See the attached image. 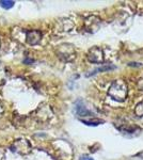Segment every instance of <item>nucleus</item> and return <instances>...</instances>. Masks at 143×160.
<instances>
[{
    "label": "nucleus",
    "mask_w": 143,
    "mask_h": 160,
    "mask_svg": "<svg viewBox=\"0 0 143 160\" xmlns=\"http://www.w3.org/2000/svg\"><path fill=\"white\" fill-rule=\"evenodd\" d=\"M127 84L124 80L118 79L112 82L108 90V95L116 102H124L127 97Z\"/></svg>",
    "instance_id": "nucleus-1"
},
{
    "label": "nucleus",
    "mask_w": 143,
    "mask_h": 160,
    "mask_svg": "<svg viewBox=\"0 0 143 160\" xmlns=\"http://www.w3.org/2000/svg\"><path fill=\"white\" fill-rule=\"evenodd\" d=\"M57 55L63 61H73L75 59V49L73 45L69 43H63L59 45L56 49Z\"/></svg>",
    "instance_id": "nucleus-2"
},
{
    "label": "nucleus",
    "mask_w": 143,
    "mask_h": 160,
    "mask_svg": "<svg viewBox=\"0 0 143 160\" xmlns=\"http://www.w3.org/2000/svg\"><path fill=\"white\" fill-rule=\"evenodd\" d=\"M12 152L20 155H27L31 152V145L29 141L25 140V139H19L16 140L11 146Z\"/></svg>",
    "instance_id": "nucleus-3"
},
{
    "label": "nucleus",
    "mask_w": 143,
    "mask_h": 160,
    "mask_svg": "<svg viewBox=\"0 0 143 160\" xmlns=\"http://www.w3.org/2000/svg\"><path fill=\"white\" fill-rule=\"evenodd\" d=\"M88 59L93 63H101L104 62V51L100 47L94 46L88 52Z\"/></svg>",
    "instance_id": "nucleus-4"
},
{
    "label": "nucleus",
    "mask_w": 143,
    "mask_h": 160,
    "mask_svg": "<svg viewBox=\"0 0 143 160\" xmlns=\"http://www.w3.org/2000/svg\"><path fill=\"white\" fill-rule=\"evenodd\" d=\"M42 38V32L38 30H28L26 32V41L29 45H36Z\"/></svg>",
    "instance_id": "nucleus-5"
},
{
    "label": "nucleus",
    "mask_w": 143,
    "mask_h": 160,
    "mask_svg": "<svg viewBox=\"0 0 143 160\" xmlns=\"http://www.w3.org/2000/svg\"><path fill=\"white\" fill-rule=\"evenodd\" d=\"M73 27H74V24L69 19H63L59 22L58 25H57V29H59L58 31H61V32L62 31L69 32V31H71V29H73Z\"/></svg>",
    "instance_id": "nucleus-6"
},
{
    "label": "nucleus",
    "mask_w": 143,
    "mask_h": 160,
    "mask_svg": "<svg viewBox=\"0 0 143 160\" xmlns=\"http://www.w3.org/2000/svg\"><path fill=\"white\" fill-rule=\"evenodd\" d=\"M76 112H77L78 115H80V117H87V115L92 114V113H91L90 111L84 107V104H82V102H80V100L77 102V105H76Z\"/></svg>",
    "instance_id": "nucleus-7"
},
{
    "label": "nucleus",
    "mask_w": 143,
    "mask_h": 160,
    "mask_svg": "<svg viewBox=\"0 0 143 160\" xmlns=\"http://www.w3.org/2000/svg\"><path fill=\"white\" fill-rule=\"evenodd\" d=\"M115 68V66L112 65V64H106V65H103V66H100V68H95L94 71H92L90 74L87 75V77L89 76H92V75H95L96 73H100V72H108V71H112V69Z\"/></svg>",
    "instance_id": "nucleus-8"
},
{
    "label": "nucleus",
    "mask_w": 143,
    "mask_h": 160,
    "mask_svg": "<svg viewBox=\"0 0 143 160\" xmlns=\"http://www.w3.org/2000/svg\"><path fill=\"white\" fill-rule=\"evenodd\" d=\"M135 113H136L138 117L143 118V100L136 106V108H135Z\"/></svg>",
    "instance_id": "nucleus-9"
},
{
    "label": "nucleus",
    "mask_w": 143,
    "mask_h": 160,
    "mask_svg": "<svg viewBox=\"0 0 143 160\" xmlns=\"http://www.w3.org/2000/svg\"><path fill=\"white\" fill-rule=\"evenodd\" d=\"M15 2L14 1H11V0H0V6L4 9H11V8L14 6Z\"/></svg>",
    "instance_id": "nucleus-10"
},
{
    "label": "nucleus",
    "mask_w": 143,
    "mask_h": 160,
    "mask_svg": "<svg viewBox=\"0 0 143 160\" xmlns=\"http://www.w3.org/2000/svg\"><path fill=\"white\" fill-rule=\"evenodd\" d=\"M82 123H84L85 125L88 126H97L100 124H103L104 121L103 120H94V121H84V120H81Z\"/></svg>",
    "instance_id": "nucleus-11"
},
{
    "label": "nucleus",
    "mask_w": 143,
    "mask_h": 160,
    "mask_svg": "<svg viewBox=\"0 0 143 160\" xmlns=\"http://www.w3.org/2000/svg\"><path fill=\"white\" fill-rule=\"evenodd\" d=\"M4 77H6V73H4V68L0 66V84L4 83Z\"/></svg>",
    "instance_id": "nucleus-12"
},
{
    "label": "nucleus",
    "mask_w": 143,
    "mask_h": 160,
    "mask_svg": "<svg viewBox=\"0 0 143 160\" xmlns=\"http://www.w3.org/2000/svg\"><path fill=\"white\" fill-rule=\"evenodd\" d=\"M138 84H139V88H140V89L143 90V77L139 80V83H138Z\"/></svg>",
    "instance_id": "nucleus-13"
},
{
    "label": "nucleus",
    "mask_w": 143,
    "mask_h": 160,
    "mask_svg": "<svg viewBox=\"0 0 143 160\" xmlns=\"http://www.w3.org/2000/svg\"><path fill=\"white\" fill-rule=\"evenodd\" d=\"M80 160H93V158H91V157H88V156H84L80 158Z\"/></svg>",
    "instance_id": "nucleus-14"
},
{
    "label": "nucleus",
    "mask_w": 143,
    "mask_h": 160,
    "mask_svg": "<svg viewBox=\"0 0 143 160\" xmlns=\"http://www.w3.org/2000/svg\"><path fill=\"white\" fill-rule=\"evenodd\" d=\"M2 112H3V107H2V104H1V102H0V115L2 114Z\"/></svg>",
    "instance_id": "nucleus-15"
},
{
    "label": "nucleus",
    "mask_w": 143,
    "mask_h": 160,
    "mask_svg": "<svg viewBox=\"0 0 143 160\" xmlns=\"http://www.w3.org/2000/svg\"><path fill=\"white\" fill-rule=\"evenodd\" d=\"M130 66H141V64H138V63H129Z\"/></svg>",
    "instance_id": "nucleus-16"
},
{
    "label": "nucleus",
    "mask_w": 143,
    "mask_h": 160,
    "mask_svg": "<svg viewBox=\"0 0 143 160\" xmlns=\"http://www.w3.org/2000/svg\"><path fill=\"white\" fill-rule=\"evenodd\" d=\"M24 62H25V63H32L33 60H30V59H26Z\"/></svg>",
    "instance_id": "nucleus-17"
}]
</instances>
